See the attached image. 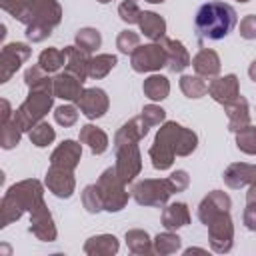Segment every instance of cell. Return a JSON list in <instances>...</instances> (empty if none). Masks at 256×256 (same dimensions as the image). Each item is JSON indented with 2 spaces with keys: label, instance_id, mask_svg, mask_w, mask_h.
Here are the masks:
<instances>
[{
  "label": "cell",
  "instance_id": "cell-1",
  "mask_svg": "<svg viewBox=\"0 0 256 256\" xmlns=\"http://www.w3.org/2000/svg\"><path fill=\"white\" fill-rule=\"evenodd\" d=\"M196 32L208 40L224 38L236 24V12L224 2H208L196 14Z\"/></svg>",
  "mask_w": 256,
  "mask_h": 256
}]
</instances>
